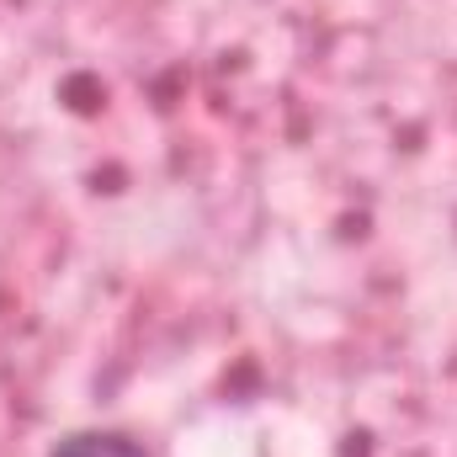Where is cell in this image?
Returning <instances> with one entry per match:
<instances>
[{"label": "cell", "instance_id": "6da1fadb", "mask_svg": "<svg viewBox=\"0 0 457 457\" xmlns=\"http://www.w3.org/2000/svg\"><path fill=\"white\" fill-rule=\"evenodd\" d=\"M48 457H149V453L122 431H70Z\"/></svg>", "mask_w": 457, "mask_h": 457}]
</instances>
